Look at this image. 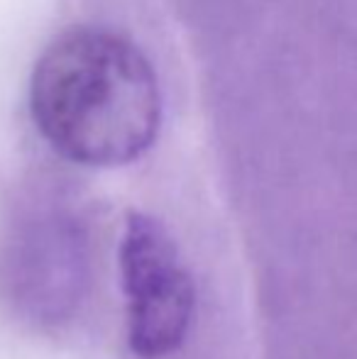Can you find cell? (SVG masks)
<instances>
[{"mask_svg":"<svg viewBox=\"0 0 357 359\" xmlns=\"http://www.w3.org/2000/svg\"><path fill=\"white\" fill-rule=\"evenodd\" d=\"M120 269L133 352L142 359L177 352L194 323L196 288L167 227L149 215H130L120 242Z\"/></svg>","mask_w":357,"mask_h":359,"instance_id":"cell-2","label":"cell"},{"mask_svg":"<svg viewBox=\"0 0 357 359\" xmlns=\"http://www.w3.org/2000/svg\"><path fill=\"white\" fill-rule=\"evenodd\" d=\"M29 115L44 142L74 164H130L154 144L162 125L157 72L115 29H64L32 69Z\"/></svg>","mask_w":357,"mask_h":359,"instance_id":"cell-1","label":"cell"}]
</instances>
